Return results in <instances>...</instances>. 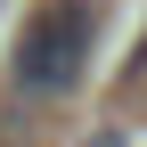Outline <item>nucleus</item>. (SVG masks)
Returning a JSON list of instances; mask_svg holds the SVG:
<instances>
[{
	"mask_svg": "<svg viewBox=\"0 0 147 147\" xmlns=\"http://www.w3.org/2000/svg\"><path fill=\"white\" fill-rule=\"evenodd\" d=\"M90 41H98V0H49L16 41V82L25 90H74L90 74Z\"/></svg>",
	"mask_w": 147,
	"mask_h": 147,
	"instance_id": "nucleus-1",
	"label": "nucleus"
},
{
	"mask_svg": "<svg viewBox=\"0 0 147 147\" xmlns=\"http://www.w3.org/2000/svg\"><path fill=\"white\" fill-rule=\"evenodd\" d=\"M82 147H131V139H123V131H90Z\"/></svg>",
	"mask_w": 147,
	"mask_h": 147,
	"instance_id": "nucleus-2",
	"label": "nucleus"
}]
</instances>
